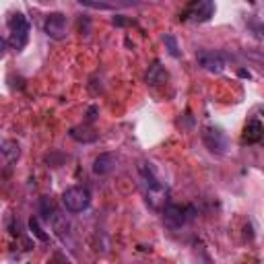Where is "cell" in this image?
I'll return each instance as SVG.
<instances>
[{"label":"cell","instance_id":"cell-1","mask_svg":"<svg viewBox=\"0 0 264 264\" xmlns=\"http://www.w3.org/2000/svg\"><path fill=\"white\" fill-rule=\"evenodd\" d=\"M141 180H143V190H144V200L153 211H163L169 204V190L159 178L157 171L151 163H141Z\"/></svg>","mask_w":264,"mask_h":264},{"label":"cell","instance_id":"cell-2","mask_svg":"<svg viewBox=\"0 0 264 264\" xmlns=\"http://www.w3.org/2000/svg\"><path fill=\"white\" fill-rule=\"evenodd\" d=\"M62 204L66 207V211H71V213H83L91 204L89 188H85V186H72V188L64 190Z\"/></svg>","mask_w":264,"mask_h":264},{"label":"cell","instance_id":"cell-3","mask_svg":"<svg viewBox=\"0 0 264 264\" xmlns=\"http://www.w3.org/2000/svg\"><path fill=\"white\" fill-rule=\"evenodd\" d=\"M200 136H202L204 146H207L213 155H225L227 153V146H229L227 134H225L223 128H219V126H204Z\"/></svg>","mask_w":264,"mask_h":264},{"label":"cell","instance_id":"cell-4","mask_svg":"<svg viewBox=\"0 0 264 264\" xmlns=\"http://www.w3.org/2000/svg\"><path fill=\"white\" fill-rule=\"evenodd\" d=\"M196 209L194 207H182V204H168L163 209V221L171 229H180L182 225H186L190 219H194Z\"/></svg>","mask_w":264,"mask_h":264},{"label":"cell","instance_id":"cell-5","mask_svg":"<svg viewBox=\"0 0 264 264\" xmlns=\"http://www.w3.org/2000/svg\"><path fill=\"white\" fill-rule=\"evenodd\" d=\"M8 29H11V37H8V42L15 50H21V48L27 44L29 40V21L25 19L23 13H15L11 17V21H8Z\"/></svg>","mask_w":264,"mask_h":264},{"label":"cell","instance_id":"cell-6","mask_svg":"<svg viewBox=\"0 0 264 264\" xmlns=\"http://www.w3.org/2000/svg\"><path fill=\"white\" fill-rule=\"evenodd\" d=\"M66 27H68V21H66V15L62 13H50L44 21V31L50 40H64Z\"/></svg>","mask_w":264,"mask_h":264},{"label":"cell","instance_id":"cell-7","mask_svg":"<svg viewBox=\"0 0 264 264\" xmlns=\"http://www.w3.org/2000/svg\"><path fill=\"white\" fill-rule=\"evenodd\" d=\"M196 60H198V64L204 68V71H209L213 74H219V72L225 71V60L215 52H200L196 56Z\"/></svg>","mask_w":264,"mask_h":264},{"label":"cell","instance_id":"cell-8","mask_svg":"<svg viewBox=\"0 0 264 264\" xmlns=\"http://www.w3.org/2000/svg\"><path fill=\"white\" fill-rule=\"evenodd\" d=\"M213 11H215V4L213 0H194L188 8V15L194 17V21H209L213 17Z\"/></svg>","mask_w":264,"mask_h":264},{"label":"cell","instance_id":"cell-9","mask_svg":"<svg viewBox=\"0 0 264 264\" xmlns=\"http://www.w3.org/2000/svg\"><path fill=\"white\" fill-rule=\"evenodd\" d=\"M116 168V155L114 153H101L93 161V173L95 175H107Z\"/></svg>","mask_w":264,"mask_h":264},{"label":"cell","instance_id":"cell-10","mask_svg":"<svg viewBox=\"0 0 264 264\" xmlns=\"http://www.w3.org/2000/svg\"><path fill=\"white\" fill-rule=\"evenodd\" d=\"M264 141V126L258 120H250L243 128V143L248 144H256Z\"/></svg>","mask_w":264,"mask_h":264},{"label":"cell","instance_id":"cell-11","mask_svg":"<svg viewBox=\"0 0 264 264\" xmlns=\"http://www.w3.org/2000/svg\"><path fill=\"white\" fill-rule=\"evenodd\" d=\"M165 79H168V72H165V68L161 66L159 60H155V62L149 66V71H146V83L153 85V87H157V85H161Z\"/></svg>","mask_w":264,"mask_h":264},{"label":"cell","instance_id":"cell-12","mask_svg":"<svg viewBox=\"0 0 264 264\" xmlns=\"http://www.w3.org/2000/svg\"><path fill=\"white\" fill-rule=\"evenodd\" d=\"M0 151H2V157H4L6 165L15 163L19 157H21V146H19L17 141H2V144H0Z\"/></svg>","mask_w":264,"mask_h":264},{"label":"cell","instance_id":"cell-13","mask_svg":"<svg viewBox=\"0 0 264 264\" xmlns=\"http://www.w3.org/2000/svg\"><path fill=\"white\" fill-rule=\"evenodd\" d=\"M71 139L79 141V143H95L97 141V134L89 128H83V126H76V128H71Z\"/></svg>","mask_w":264,"mask_h":264},{"label":"cell","instance_id":"cell-14","mask_svg":"<svg viewBox=\"0 0 264 264\" xmlns=\"http://www.w3.org/2000/svg\"><path fill=\"white\" fill-rule=\"evenodd\" d=\"M163 44L168 46V52H169V56H173V58H180V56H182V52H180V46H178V42H175V37H173L171 33L163 35Z\"/></svg>","mask_w":264,"mask_h":264},{"label":"cell","instance_id":"cell-15","mask_svg":"<svg viewBox=\"0 0 264 264\" xmlns=\"http://www.w3.org/2000/svg\"><path fill=\"white\" fill-rule=\"evenodd\" d=\"M29 229H31V233H33V236H35L37 240H40V241H48V240H50V238H48V233L42 229L40 221H37L35 217L29 219Z\"/></svg>","mask_w":264,"mask_h":264},{"label":"cell","instance_id":"cell-16","mask_svg":"<svg viewBox=\"0 0 264 264\" xmlns=\"http://www.w3.org/2000/svg\"><path fill=\"white\" fill-rule=\"evenodd\" d=\"M83 6H89V8H99V11H110L112 4L101 2V0H79Z\"/></svg>","mask_w":264,"mask_h":264},{"label":"cell","instance_id":"cell-17","mask_svg":"<svg viewBox=\"0 0 264 264\" xmlns=\"http://www.w3.org/2000/svg\"><path fill=\"white\" fill-rule=\"evenodd\" d=\"M40 211H42V215L46 219H50V217H54V207H52V202H50V198H42V202H40Z\"/></svg>","mask_w":264,"mask_h":264},{"label":"cell","instance_id":"cell-18","mask_svg":"<svg viewBox=\"0 0 264 264\" xmlns=\"http://www.w3.org/2000/svg\"><path fill=\"white\" fill-rule=\"evenodd\" d=\"M95 118H97V107L93 105V107H89V112H87V122H95Z\"/></svg>","mask_w":264,"mask_h":264},{"label":"cell","instance_id":"cell-19","mask_svg":"<svg viewBox=\"0 0 264 264\" xmlns=\"http://www.w3.org/2000/svg\"><path fill=\"white\" fill-rule=\"evenodd\" d=\"M112 23H114V25H118V27H124L128 21H126V19H124L122 15H118V17H114V21H112Z\"/></svg>","mask_w":264,"mask_h":264},{"label":"cell","instance_id":"cell-20","mask_svg":"<svg viewBox=\"0 0 264 264\" xmlns=\"http://www.w3.org/2000/svg\"><path fill=\"white\" fill-rule=\"evenodd\" d=\"M240 76H243V79H250V72H246V71H240Z\"/></svg>","mask_w":264,"mask_h":264},{"label":"cell","instance_id":"cell-21","mask_svg":"<svg viewBox=\"0 0 264 264\" xmlns=\"http://www.w3.org/2000/svg\"><path fill=\"white\" fill-rule=\"evenodd\" d=\"M262 29H264V25H262Z\"/></svg>","mask_w":264,"mask_h":264}]
</instances>
